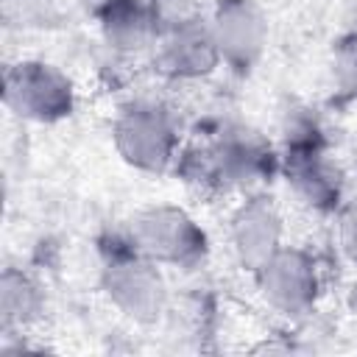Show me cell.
I'll list each match as a JSON object with an SVG mask.
<instances>
[{
    "mask_svg": "<svg viewBox=\"0 0 357 357\" xmlns=\"http://www.w3.org/2000/svg\"><path fill=\"white\" fill-rule=\"evenodd\" d=\"M209 31L218 56L234 67H251L268 36L265 17L251 0H220Z\"/></svg>",
    "mask_w": 357,
    "mask_h": 357,
    "instance_id": "8992f818",
    "label": "cell"
},
{
    "mask_svg": "<svg viewBox=\"0 0 357 357\" xmlns=\"http://www.w3.org/2000/svg\"><path fill=\"white\" fill-rule=\"evenodd\" d=\"M231 240L240 262L254 273L282 248V220L265 198H254L234 215Z\"/></svg>",
    "mask_w": 357,
    "mask_h": 357,
    "instance_id": "52a82bcc",
    "label": "cell"
},
{
    "mask_svg": "<svg viewBox=\"0 0 357 357\" xmlns=\"http://www.w3.org/2000/svg\"><path fill=\"white\" fill-rule=\"evenodd\" d=\"M114 145L120 156L139 167L159 173L176 151V131L170 117L156 106H131L114 123Z\"/></svg>",
    "mask_w": 357,
    "mask_h": 357,
    "instance_id": "3957f363",
    "label": "cell"
},
{
    "mask_svg": "<svg viewBox=\"0 0 357 357\" xmlns=\"http://www.w3.org/2000/svg\"><path fill=\"white\" fill-rule=\"evenodd\" d=\"M287 176L296 192L315 209H332L340 198L337 170L326 162L318 145L304 142L287 153Z\"/></svg>",
    "mask_w": 357,
    "mask_h": 357,
    "instance_id": "9c48e42d",
    "label": "cell"
},
{
    "mask_svg": "<svg viewBox=\"0 0 357 357\" xmlns=\"http://www.w3.org/2000/svg\"><path fill=\"white\" fill-rule=\"evenodd\" d=\"M218 47L212 31L201 20H187L162 31L159 36V64L173 75H201L209 73L218 61Z\"/></svg>",
    "mask_w": 357,
    "mask_h": 357,
    "instance_id": "ba28073f",
    "label": "cell"
},
{
    "mask_svg": "<svg viewBox=\"0 0 357 357\" xmlns=\"http://www.w3.org/2000/svg\"><path fill=\"white\" fill-rule=\"evenodd\" d=\"M131 243L156 265L192 268L206 254V237L195 220L176 206H153L134 220Z\"/></svg>",
    "mask_w": 357,
    "mask_h": 357,
    "instance_id": "6da1fadb",
    "label": "cell"
},
{
    "mask_svg": "<svg viewBox=\"0 0 357 357\" xmlns=\"http://www.w3.org/2000/svg\"><path fill=\"white\" fill-rule=\"evenodd\" d=\"M259 287L265 298L282 310V312H304L312 307L315 293H318V273L315 262L296 248H279L259 271Z\"/></svg>",
    "mask_w": 357,
    "mask_h": 357,
    "instance_id": "5b68a950",
    "label": "cell"
},
{
    "mask_svg": "<svg viewBox=\"0 0 357 357\" xmlns=\"http://www.w3.org/2000/svg\"><path fill=\"white\" fill-rule=\"evenodd\" d=\"M39 310V290L36 284L17 271H6L3 276V321L22 324L33 318Z\"/></svg>",
    "mask_w": 357,
    "mask_h": 357,
    "instance_id": "8fae6325",
    "label": "cell"
},
{
    "mask_svg": "<svg viewBox=\"0 0 357 357\" xmlns=\"http://www.w3.org/2000/svg\"><path fill=\"white\" fill-rule=\"evenodd\" d=\"M103 282L112 301L137 321H153L165 307V284L156 262L134 245L128 254H120L106 265Z\"/></svg>",
    "mask_w": 357,
    "mask_h": 357,
    "instance_id": "277c9868",
    "label": "cell"
},
{
    "mask_svg": "<svg viewBox=\"0 0 357 357\" xmlns=\"http://www.w3.org/2000/svg\"><path fill=\"white\" fill-rule=\"evenodd\" d=\"M103 17V33L114 47H139L156 36V20L151 6L139 0H120Z\"/></svg>",
    "mask_w": 357,
    "mask_h": 357,
    "instance_id": "30bf717a",
    "label": "cell"
},
{
    "mask_svg": "<svg viewBox=\"0 0 357 357\" xmlns=\"http://www.w3.org/2000/svg\"><path fill=\"white\" fill-rule=\"evenodd\" d=\"M340 243H343V251L357 262V198L343 209V218H340Z\"/></svg>",
    "mask_w": 357,
    "mask_h": 357,
    "instance_id": "4fadbf2b",
    "label": "cell"
},
{
    "mask_svg": "<svg viewBox=\"0 0 357 357\" xmlns=\"http://www.w3.org/2000/svg\"><path fill=\"white\" fill-rule=\"evenodd\" d=\"M86 11H95V14H103V11H109L114 3H120V0H78Z\"/></svg>",
    "mask_w": 357,
    "mask_h": 357,
    "instance_id": "5bb4252c",
    "label": "cell"
},
{
    "mask_svg": "<svg viewBox=\"0 0 357 357\" xmlns=\"http://www.w3.org/2000/svg\"><path fill=\"white\" fill-rule=\"evenodd\" d=\"M335 81L346 95L357 98V36L340 42L335 53Z\"/></svg>",
    "mask_w": 357,
    "mask_h": 357,
    "instance_id": "7c38bea8",
    "label": "cell"
},
{
    "mask_svg": "<svg viewBox=\"0 0 357 357\" xmlns=\"http://www.w3.org/2000/svg\"><path fill=\"white\" fill-rule=\"evenodd\" d=\"M349 304H351V310H354V315H357V282H354V287H351V296H349Z\"/></svg>",
    "mask_w": 357,
    "mask_h": 357,
    "instance_id": "9a60e30c",
    "label": "cell"
},
{
    "mask_svg": "<svg viewBox=\"0 0 357 357\" xmlns=\"http://www.w3.org/2000/svg\"><path fill=\"white\" fill-rule=\"evenodd\" d=\"M6 106L36 123H53L70 114L73 86L50 64L20 61L6 70Z\"/></svg>",
    "mask_w": 357,
    "mask_h": 357,
    "instance_id": "7a4b0ae2",
    "label": "cell"
}]
</instances>
